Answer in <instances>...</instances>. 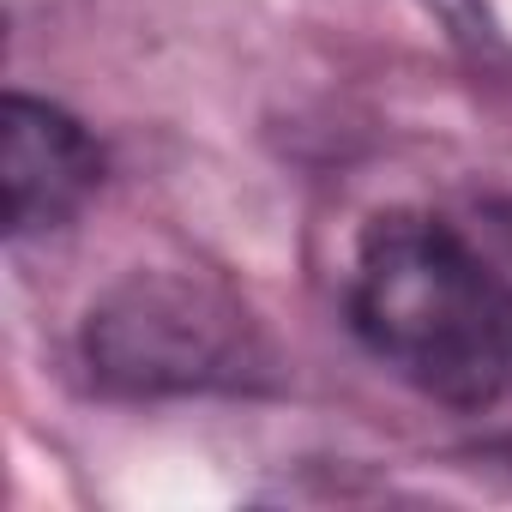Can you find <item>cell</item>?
<instances>
[{"label":"cell","instance_id":"2","mask_svg":"<svg viewBox=\"0 0 512 512\" xmlns=\"http://www.w3.org/2000/svg\"><path fill=\"white\" fill-rule=\"evenodd\" d=\"M85 362L121 398L229 392L266 374L253 314L199 272H133L85 320Z\"/></svg>","mask_w":512,"mask_h":512},{"label":"cell","instance_id":"1","mask_svg":"<svg viewBox=\"0 0 512 512\" xmlns=\"http://www.w3.org/2000/svg\"><path fill=\"white\" fill-rule=\"evenodd\" d=\"M362 344L452 410H488L512 392V278L446 217H374L350 278Z\"/></svg>","mask_w":512,"mask_h":512},{"label":"cell","instance_id":"3","mask_svg":"<svg viewBox=\"0 0 512 512\" xmlns=\"http://www.w3.org/2000/svg\"><path fill=\"white\" fill-rule=\"evenodd\" d=\"M103 181V151L91 133L37 97H7L0 115V187H7V235L61 229Z\"/></svg>","mask_w":512,"mask_h":512}]
</instances>
